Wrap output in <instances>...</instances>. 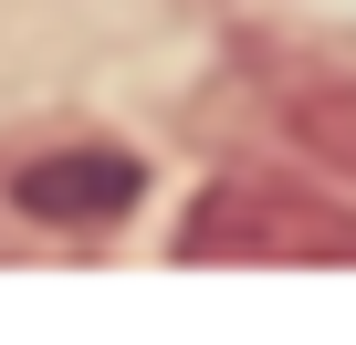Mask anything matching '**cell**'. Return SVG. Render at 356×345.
Segmentation results:
<instances>
[{
    "label": "cell",
    "instance_id": "6da1fadb",
    "mask_svg": "<svg viewBox=\"0 0 356 345\" xmlns=\"http://www.w3.org/2000/svg\"><path fill=\"white\" fill-rule=\"evenodd\" d=\"M178 262H356V210L273 178H220L178 220Z\"/></svg>",
    "mask_w": 356,
    "mask_h": 345
},
{
    "label": "cell",
    "instance_id": "7a4b0ae2",
    "mask_svg": "<svg viewBox=\"0 0 356 345\" xmlns=\"http://www.w3.org/2000/svg\"><path fill=\"white\" fill-rule=\"evenodd\" d=\"M136 199H147V167H136L126 146H53V157H32L22 178H11V210L63 220V230H105V220H126Z\"/></svg>",
    "mask_w": 356,
    "mask_h": 345
},
{
    "label": "cell",
    "instance_id": "3957f363",
    "mask_svg": "<svg viewBox=\"0 0 356 345\" xmlns=\"http://www.w3.org/2000/svg\"><path fill=\"white\" fill-rule=\"evenodd\" d=\"M283 126H293L304 157H325V167L356 178V74H346V84H304V94L283 105Z\"/></svg>",
    "mask_w": 356,
    "mask_h": 345
}]
</instances>
